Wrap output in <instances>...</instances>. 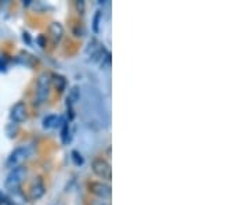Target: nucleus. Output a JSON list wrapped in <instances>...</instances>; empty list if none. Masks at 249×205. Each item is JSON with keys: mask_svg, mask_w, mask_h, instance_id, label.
Returning a JSON list of instances; mask_svg holds the SVG:
<instances>
[{"mask_svg": "<svg viewBox=\"0 0 249 205\" xmlns=\"http://www.w3.org/2000/svg\"><path fill=\"white\" fill-rule=\"evenodd\" d=\"M25 175H27V169L24 167H17V168L11 169V172L7 175L6 183H4V186H6V188L9 190L10 193L16 191V190H19L24 179H25Z\"/></svg>", "mask_w": 249, "mask_h": 205, "instance_id": "f257e3e1", "label": "nucleus"}, {"mask_svg": "<svg viewBox=\"0 0 249 205\" xmlns=\"http://www.w3.org/2000/svg\"><path fill=\"white\" fill-rule=\"evenodd\" d=\"M107 157L108 158H111V147H108L107 149Z\"/></svg>", "mask_w": 249, "mask_h": 205, "instance_id": "dca6fc26", "label": "nucleus"}, {"mask_svg": "<svg viewBox=\"0 0 249 205\" xmlns=\"http://www.w3.org/2000/svg\"><path fill=\"white\" fill-rule=\"evenodd\" d=\"M61 140L62 143L70 142V125H68V122H64V125H62Z\"/></svg>", "mask_w": 249, "mask_h": 205, "instance_id": "9b49d317", "label": "nucleus"}, {"mask_svg": "<svg viewBox=\"0 0 249 205\" xmlns=\"http://www.w3.org/2000/svg\"><path fill=\"white\" fill-rule=\"evenodd\" d=\"M0 205H11V204H10V201H7V200H1V201H0Z\"/></svg>", "mask_w": 249, "mask_h": 205, "instance_id": "2eb2a0df", "label": "nucleus"}, {"mask_svg": "<svg viewBox=\"0 0 249 205\" xmlns=\"http://www.w3.org/2000/svg\"><path fill=\"white\" fill-rule=\"evenodd\" d=\"M11 205H25L27 204V198L25 194L21 191V190H16V191H11Z\"/></svg>", "mask_w": 249, "mask_h": 205, "instance_id": "1a4fd4ad", "label": "nucleus"}, {"mask_svg": "<svg viewBox=\"0 0 249 205\" xmlns=\"http://www.w3.org/2000/svg\"><path fill=\"white\" fill-rule=\"evenodd\" d=\"M91 205H108L106 203H96V204H91Z\"/></svg>", "mask_w": 249, "mask_h": 205, "instance_id": "f3484780", "label": "nucleus"}, {"mask_svg": "<svg viewBox=\"0 0 249 205\" xmlns=\"http://www.w3.org/2000/svg\"><path fill=\"white\" fill-rule=\"evenodd\" d=\"M88 187H89V191L93 196L103 198V200L111 198L112 188H111V185L107 182H89Z\"/></svg>", "mask_w": 249, "mask_h": 205, "instance_id": "20e7f679", "label": "nucleus"}, {"mask_svg": "<svg viewBox=\"0 0 249 205\" xmlns=\"http://www.w3.org/2000/svg\"><path fill=\"white\" fill-rule=\"evenodd\" d=\"M31 154H32V147L31 146H19L10 154L9 160H7V167L11 168V169L21 167V164L25 160H28Z\"/></svg>", "mask_w": 249, "mask_h": 205, "instance_id": "7ed1b4c3", "label": "nucleus"}, {"mask_svg": "<svg viewBox=\"0 0 249 205\" xmlns=\"http://www.w3.org/2000/svg\"><path fill=\"white\" fill-rule=\"evenodd\" d=\"M10 116H11V121L16 122V124H21L27 119V107L22 101H18L17 104H14L13 108H11V112H10Z\"/></svg>", "mask_w": 249, "mask_h": 205, "instance_id": "0eeeda50", "label": "nucleus"}, {"mask_svg": "<svg viewBox=\"0 0 249 205\" xmlns=\"http://www.w3.org/2000/svg\"><path fill=\"white\" fill-rule=\"evenodd\" d=\"M78 100H79V88H78V86H75V88H72V90L70 92L68 101L75 103V101H78Z\"/></svg>", "mask_w": 249, "mask_h": 205, "instance_id": "f8f14e48", "label": "nucleus"}, {"mask_svg": "<svg viewBox=\"0 0 249 205\" xmlns=\"http://www.w3.org/2000/svg\"><path fill=\"white\" fill-rule=\"evenodd\" d=\"M1 67H3V65H1V63H0V68H1Z\"/></svg>", "mask_w": 249, "mask_h": 205, "instance_id": "a211bd4d", "label": "nucleus"}, {"mask_svg": "<svg viewBox=\"0 0 249 205\" xmlns=\"http://www.w3.org/2000/svg\"><path fill=\"white\" fill-rule=\"evenodd\" d=\"M50 35L53 37L54 43H58L64 36V27L60 22H53L50 25Z\"/></svg>", "mask_w": 249, "mask_h": 205, "instance_id": "6e6552de", "label": "nucleus"}, {"mask_svg": "<svg viewBox=\"0 0 249 205\" xmlns=\"http://www.w3.org/2000/svg\"><path fill=\"white\" fill-rule=\"evenodd\" d=\"M60 116L58 115H54V114H52V115H47L43 119V128L45 129H54L55 126H58V122H60Z\"/></svg>", "mask_w": 249, "mask_h": 205, "instance_id": "9d476101", "label": "nucleus"}, {"mask_svg": "<svg viewBox=\"0 0 249 205\" xmlns=\"http://www.w3.org/2000/svg\"><path fill=\"white\" fill-rule=\"evenodd\" d=\"M49 89H50V76L47 74H43V75H40V78L37 80V88H36V98H37L39 104L46 101L47 94H49Z\"/></svg>", "mask_w": 249, "mask_h": 205, "instance_id": "39448f33", "label": "nucleus"}, {"mask_svg": "<svg viewBox=\"0 0 249 205\" xmlns=\"http://www.w3.org/2000/svg\"><path fill=\"white\" fill-rule=\"evenodd\" d=\"M91 170L94 172V175L100 179L106 180L107 183L111 182L112 179V169H111V164L104 158H94L91 162Z\"/></svg>", "mask_w": 249, "mask_h": 205, "instance_id": "f03ea898", "label": "nucleus"}, {"mask_svg": "<svg viewBox=\"0 0 249 205\" xmlns=\"http://www.w3.org/2000/svg\"><path fill=\"white\" fill-rule=\"evenodd\" d=\"M72 158L76 162V165H82L83 164V158H82V155L78 151H72Z\"/></svg>", "mask_w": 249, "mask_h": 205, "instance_id": "ddd939ff", "label": "nucleus"}, {"mask_svg": "<svg viewBox=\"0 0 249 205\" xmlns=\"http://www.w3.org/2000/svg\"><path fill=\"white\" fill-rule=\"evenodd\" d=\"M100 19H101V11H97L96 16H94V32L97 34L98 32V25H100Z\"/></svg>", "mask_w": 249, "mask_h": 205, "instance_id": "4468645a", "label": "nucleus"}, {"mask_svg": "<svg viewBox=\"0 0 249 205\" xmlns=\"http://www.w3.org/2000/svg\"><path fill=\"white\" fill-rule=\"evenodd\" d=\"M45 193L46 186L45 182L42 180V178L34 179L32 183H31V187H29V197H31V200L37 201V200H40L42 197L45 196Z\"/></svg>", "mask_w": 249, "mask_h": 205, "instance_id": "423d86ee", "label": "nucleus"}]
</instances>
